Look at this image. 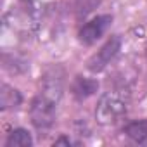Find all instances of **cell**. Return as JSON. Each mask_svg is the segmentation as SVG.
Segmentation results:
<instances>
[{"mask_svg": "<svg viewBox=\"0 0 147 147\" xmlns=\"http://www.w3.org/2000/svg\"><path fill=\"white\" fill-rule=\"evenodd\" d=\"M57 99L42 92L31 100V107H30V116H31V123L35 125L36 130L43 131L49 130L54 121H55V109H57Z\"/></svg>", "mask_w": 147, "mask_h": 147, "instance_id": "cell-1", "label": "cell"}, {"mask_svg": "<svg viewBox=\"0 0 147 147\" xmlns=\"http://www.w3.org/2000/svg\"><path fill=\"white\" fill-rule=\"evenodd\" d=\"M126 114V100L123 95L116 92H107L100 97L97 109H95V118L100 125H116L123 116Z\"/></svg>", "mask_w": 147, "mask_h": 147, "instance_id": "cell-2", "label": "cell"}, {"mask_svg": "<svg viewBox=\"0 0 147 147\" xmlns=\"http://www.w3.org/2000/svg\"><path fill=\"white\" fill-rule=\"evenodd\" d=\"M119 49H121V38H119V36H111V38L87 61L88 71H92V73H100V71L116 57V54L119 52Z\"/></svg>", "mask_w": 147, "mask_h": 147, "instance_id": "cell-3", "label": "cell"}, {"mask_svg": "<svg viewBox=\"0 0 147 147\" xmlns=\"http://www.w3.org/2000/svg\"><path fill=\"white\" fill-rule=\"evenodd\" d=\"M111 24H113V16L111 14L97 16V18L90 19L87 24H83V28L78 33V38L83 45H92L109 30Z\"/></svg>", "mask_w": 147, "mask_h": 147, "instance_id": "cell-4", "label": "cell"}, {"mask_svg": "<svg viewBox=\"0 0 147 147\" xmlns=\"http://www.w3.org/2000/svg\"><path fill=\"white\" fill-rule=\"evenodd\" d=\"M99 88V83L92 78H85V76H76L75 82L71 85V94L75 95L76 100H85L90 95H94Z\"/></svg>", "mask_w": 147, "mask_h": 147, "instance_id": "cell-5", "label": "cell"}, {"mask_svg": "<svg viewBox=\"0 0 147 147\" xmlns=\"http://www.w3.org/2000/svg\"><path fill=\"white\" fill-rule=\"evenodd\" d=\"M128 138H131L137 144H147V119L131 121L123 130Z\"/></svg>", "mask_w": 147, "mask_h": 147, "instance_id": "cell-6", "label": "cell"}, {"mask_svg": "<svg viewBox=\"0 0 147 147\" xmlns=\"http://www.w3.org/2000/svg\"><path fill=\"white\" fill-rule=\"evenodd\" d=\"M21 94L16 90V88H12V87H9V85H2V92H0V104H2V109L5 111V109H18L19 107V104H21Z\"/></svg>", "mask_w": 147, "mask_h": 147, "instance_id": "cell-7", "label": "cell"}, {"mask_svg": "<svg viewBox=\"0 0 147 147\" xmlns=\"http://www.w3.org/2000/svg\"><path fill=\"white\" fill-rule=\"evenodd\" d=\"M31 145H33V138L30 131L24 128L12 130L5 140V147H31Z\"/></svg>", "mask_w": 147, "mask_h": 147, "instance_id": "cell-8", "label": "cell"}, {"mask_svg": "<svg viewBox=\"0 0 147 147\" xmlns=\"http://www.w3.org/2000/svg\"><path fill=\"white\" fill-rule=\"evenodd\" d=\"M54 145H71V140H69V138H66V137H61L59 140H55V142H54Z\"/></svg>", "mask_w": 147, "mask_h": 147, "instance_id": "cell-9", "label": "cell"}]
</instances>
